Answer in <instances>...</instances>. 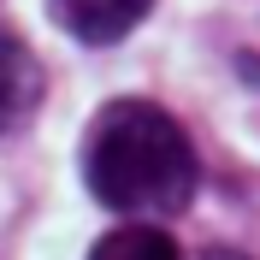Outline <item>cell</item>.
Masks as SVG:
<instances>
[{
  "label": "cell",
  "instance_id": "cell-1",
  "mask_svg": "<svg viewBox=\"0 0 260 260\" xmlns=\"http://www.w3.org/2000/svg\"><path fill=\"white\" fill-rule=\"evenodd\" d=\"M83 183L101 207L166 219L195 201L201 160L178 118L154 101H107L83 136Z\"/></svg>",
  "mask_w": 260,
  "mask_h": 260
},
{
  "label": "cell",
  "instance_id": "cell-2",
  "mask_svg": "<svg viewBox=\"0 0 260 260\" xmlns=\"http://www.w3.org/2000/svg\"><path fill=\"white\" fill-rule=\"evenodd\" d=\"M48 12L83 48H113L154 12V0H48Z\"/></svg>",
  "mask_w": 260,
  "mask_h": 260
},
{
  "label": "cell",
  "instance_id": "cell-3",
  "mask_svg": "<svg viewBox=\"0 0 260 260\" xmlns=\"http://www.w3.org/2000/svg\"><path fill=\"white\" fill-rule=\"evenodd\" d=\"M36 101H42V65L24 48V36H12L0 24V136L30 118Z\"/></svg>",
  "mask_w": 260,
  "mask_h": 260
},
{
  "label": "cell",
  "instance_id": "cell-4",
  "mask_svg": "<svg viewBox=\"0 0 260 260\" xmlns=\"http://www.w3.org/2000/svg\"><path fill=\"white\" fill-rule=\"evenodd\" d=\"M89 260H183V254H178V243H172L166 231L124 225V231H107V237L89 248Z\"/></svg>",
  "mask_w": 260,
  "mask_h": 260
},
{
  "label": "cell",
  "instance_id": "cell-5",
  "mask_svg": "<svg viewBox=\"0 0 260 260\" xmlns=\"http://www.w3.org/2000/svg\"><path fill=\"white\" fill-rule=\"evenodd\" d=\"M201 260H243V254H231V248H207Z\"/></svg>",
  "mask_w": 260,
  "mask_h": 260
}]
</instances>
